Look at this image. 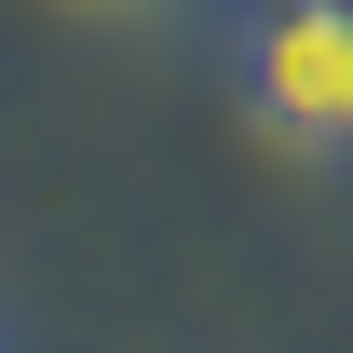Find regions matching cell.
Wrapping results in <instances>:
<instances>
[{
	"label": "cell",
	"mask_w": 353,
	"mask_h": 353,
	"mask_svg": "<svg viewBox=\"0 0 353 353\" xmlns=\"http://www.w3.org/2000/svg\"><path fill=\"white\" fill-rule=\"evenodd\" d=\"M245 123L299 163H353V0H259L245 14Z\"/></svg>",
	"instance_id": "6da1fadb"
}]
</instances>
